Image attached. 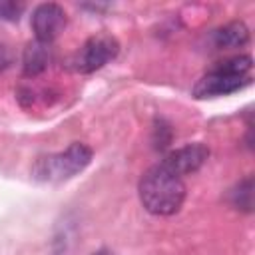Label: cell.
I'll use <instances>...</instances> for the list:
<instances>
[{"label":"cell","instance_id":"30bf717a","mask_svg":"<svg viewBox=\"0 0 255 255\" xmlns=\"http://www.w3.org/2000/svg\"><path fill=\"white\" fill-rule=\"evenodd\" d=\"M26 4L14 0H0V20L2 22H18L24 14Z\"/></svg>","mask_w":255,"mask_h":255},{"label":"cell","instance_id":"ba28073f","mask_svg":"<svg viewBox=\"0 0 255 255\" xmlns=\"http://www.w3.org/2000/svg\"><path fill=\"white\" fill-rule=\"evenodd\" d=\"M211 42L217 50L243 48L249 42V28L243 20H233L225 26H219L211 32Z\"/></svg>","mask_w":255,"mask_h":255},{"label":"cell","instance_id":"52a82bcc","mask_svg":"<svg viewBox=\"0 0 255 255\" xmlns=\"http://www.w3.org/2000/svg\"><path fill=\"white\" fill-rule=\"evenodd\" d=\"M52 60H54L52 44L32 40V42L26 44L24 54H22V72L28 78H36V76L44 74L50 68Z\"/></svg>","mask_w":255,"mask_h":255},{"label":"cell","instance_id":"5b68a950","mask_svg":"<svg viewBox=\"0 0 255 255\" xmlns=\"http://www.w3.org/2000/svg\"><path fill=\"white\" fill-rule=\"evenodd\" d=\"M66 24H68V14L56 2H42L32 10L30 26L34 30L36 40L40 42L52 44L64 32Z\"/></svg>","mask_w":255,"mask_h":255},{"label":"cell","instance_id":"8fae6325","mask_svg":"<svg viewBox=\"0 0 255 255\" xmlns=\"http://www.w3.org/2000/svg\"><path fill=\"white\" fill-rule=\"evenodd\" d=\"M12 62V56H10V50L6 46H0V74L10 66Z\"/></svg>","mask_w":255,"mask_h":255},{"label":"cell","instance_id":"7a4b0ae2","mask_svg":"<svg viewBox=\"0 0 255 255\" xmlns=\"http://www.w3.org/2000/svg\"><path fill=\"white\" fill-rule=\"evenodd\" d=\"M251 84H253V58L249 54H239L211 66L195 82L191 94L197 100H205V98L235 94Z\"/></svg>","mask_w":255,"mask_h":255},{"label":"cell","instance_id":"9c48e42d","mask_svg":"<svg viewBox=\"0 0 255 255\" xmlns=\"http://www.w3.org/2000/svg\"><path fill=\"white\" fill-rule=\"evenodd\" d=\"M231 203H233V207H237V209H241V211H251V207H253V179H251V175H247L245 179H241L237 185H235V189L231 191Z\"/></svg>","mask_w":255,"mask_h":255},{"label":"cell","instance_id":"3957f363","mask_svg":"<svg viewBox=\"0 0 255 255\" xmlns=\"http://www.w3.org/2000/svg\"><path fill=\"white\" fill-rule=\"evenodd\" d=\"M92 147L74 141L64 151L40 155L32 165V177L40 183H62L82 173L92 161Z\"/></svg>","mask_w":255,"mask_h":255},{"label":"cell","instance_id":"7c38bea8","mask_svg":"<svg viewBox=\"0 0 255 255\" xmlns=\"http://www.w3.org/2000/svg\"><path fill=\"white\" fill-rule=\"evenodd\" d=\"M82 8H90V10H106V8H110V4H82Z\"/></svg>","mask_w":255,"mask_h":255},{"label":"cell","instance_id":"277c9868","mask_svg":"<svg viewBox=\"0 0 255 255\" xmlns=\"http://www.w3.org/2000/svg\"><path fill=\"white\" fill-rule=\"evenodd\" d=\"M118 54H120L118 38L108 32H98L90 36L80 46V50L70 58V70L78 74H92L104 68L108 62H112Z\"/></svg>","mask_w":255,"mask_h":255},{"label":"cell","instance_id":"8992f818","mask_svg":"<svg viewBox=\"0 0 255 255\" xmlns=\"http://www.w3.org/2000/svg\"><path fill=\"white\" fill-rule=\"evenodd\" d=\"M209 157V147L201 141H193V143H185L177 149H171L159 163L163 167H167L171 173L183 177L189 173H195Z\"/></svg>","mask_w":255,"mask_h":255},{"label":"cell","instance_id":"6da1fadb","mask_svg":"<svg viewBox=\"0 0 255 255\" xmlns=\"http://www.w3.org/2000/svg\"><path fill=\"white\" fill-rule=\"evenodd\" d=\"M137 193L145 211H149L151 215L167 217L181 209L187 187L183 183V177L171 173L161 163H155L141 175Z\"/></svg>","mask_w":255,"mask_h":255}]
</instances>
